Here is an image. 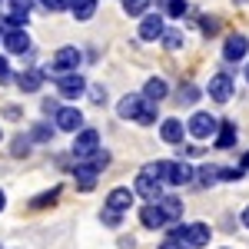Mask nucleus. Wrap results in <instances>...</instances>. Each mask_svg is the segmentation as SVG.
<instances>
[{
    "label": "nucleus",
    "mask_w": 249,
    "mask_h": 249,
    "mask_svg": "<svg viewBox=\"0 0 249 249\" xmlns=\"http://www.w3.org/2000/svg\"><path fill=\"white\" fill-rule=\"evenodd\" d=\"M210 236H213V230L206 223H190V226H176V230H173V239H183L186 246H196V249L206 246Z\"/></svg>",
    "instance_id": "f257e3e1"
},
{
    "label": "nucleus",
    "mask_w": 249,
    "mask_h": 249,
    "mask_svg": "<svg viewBox=\"0 0 249 249\" xmlns=\"http://www.w3.org/2000/svg\"><path fill=\"white\" fill-rule=\"evenodd\" d=\"M156 176L163 179V183H170V186H183V183H190L193 179V170L186 163H153Z\"/></svg>",
    "instance_id": "f03ea898"
},
{
    "label": "nucleus",
    "mask_w": 249,
    "mask_h": 249,
    "mask_svg": "<svg viewBox=\"0 0 249 249\" xmlns=\"http://www.w3.org/2000/svg\"><path fill=\"white\" fill-rule=\"evenodd\" d=\"M136 193H140L146 203H153V199H160V196H163V179L156 176L153 166H146V170L136 176Z\"/></svg>",
    "instance_id": "7ed1b4c3"
},
{
    "label": "nucleus",
    "mask_w": 249,
    "mask_h": 249,
    "mask_svg": "<svg viewBox=\"0 0 249 249\" xmlns=\"http://www.w3.org/2000/svg\"><path fill=\"white\" fill-rule=\"evenodd\" d=\"M80 67V50L77 47H60L57 57H53V67L43 70V73H53V77H63V73H73Z\"/></svg>",
    "instance_id": "20e7f679"
},
{
    "label": "nucleus",
    "mask_w": 249,
    "mask_h": 249,
    "mask_svg": "<svg viewBox=\"0 0 249 249\" xmlns=\"http://www.w3.org/2000/svg\"><path fill=\"white\" fill-rule=\"evenodd\" d=\"M53 123H57L60 130H67V133H77L80 126H83V113H80L77 107H57L53 110Z\"/></svg>",
    "instance_id": "39448f33"
},
{
    "label": "nucleus",
    "mask_w": 249,
    "mask_h": 249,
    "mask_svg": "<svg viewBox=\"0 0 249 249\" xmlns=\"http://www.w3.org/2000/svg\"><path fill=\"white\" fill-rule=\"evenodd\" d=\"M216 126H219V120L210 113H193V120L186 123V130H190V136H196V140H206V136L216 133Z\"/></svg>",
    "instance_id": "423d86ee"
},
{
    "label": "nucleus",
    "mask_w": 249,
    "mask_h": 249,
    "mask_svg": "<svg viewBox=\"0 0 249 249\" xmlns=\"http://www.w3.org/2000/svg\"><path fill=\"white\" fill-rule=\"evenodd\" d=\"M57 90H60V96L73 100V96H80L87 90V80L80 77L77 70H73V73H63V77H57Z\"/></svg>",
    "instance_id": "0eeeda50"
},
{
    "label": "nucleus",
    "mask_w": 249,
    "mask_h": 249,
    "mask_svg": "<svg viewBox=\"0 0 249 249\" xmlns=\"http://www.w3.org/2000/svg\"><path fill=\"white\" fill-rule=\"evenodd\" d=\"M249 53V37H243V34H232V37H226V47H223V57L230 60V63H239V60Z\"/></svg>",
    "instance_id": "6e6552de"
},
{
    "label": "nucleus",
    "mask_w": 249,
    "mask_h": 249,
    "mask_svg": "<svg viewBox=\"0 0 249 249\" xmlns=\"http://www.w3.org/2000/svg\"><path fill=\"white\" fill-rule=\"evenodd\" d=\"M100 146V133L96 130H77V140H73V156H90Z\"/></svg>",
    "instance_id": "1a4fd4ad"
},
{
    "label": "nucleus",
    "mask_w": 249,
    "mask_h": 249,
    "mask_svg": "<svg viewBox=\"0 0 249 249\" xmlns=\"http://www.w3.org/2000/svg\"><path fill=\"white\" fill-rule=\"evenodd\" d=\"M210 96L216 100V103H226L232 96V77L230 73H216V77L210 80Z\"/></svg>",
    "instance_id": "9d476101"
},
{
    "label": "nucleus",
    "mask_w": 249,
    "mask_h": 249,
    "mask_svg": "<svg viewBox=\"0 0 249 249\" xmlns=\"http://www.w3.org/2000/svg\"><path fill=\"white\" fill-rule=\"evenodd\" d=\"M183 133H186V123L176 120V116L163 120V126H160V136H163L166 143H183Z\"/></svg>",
    "instance_id": "9b49d317"
},
{
    "label": "nucleus",
    "mask_w": 249,
    "mask_h": 249,
    "mask_svg": "<svg viewBox=\"0 0 249 249\" xmlns=\"http://www.w3.org/2000/svg\"><path fill=\"white\" fill-rule=\"evenodd\" d=\"M140 223H143L146 230H160V226H166V216H163V210H160L156 203H146V206L140 210Z\"/></svg>",
    "instance_id": "f8f14e48"
},
{
    "label": "nucleus",
    "mask_w": 249,
    "mask_h": 249,
    "mask_svg": "<svg viewBox=\"0 0 249 249\" xmlns=\"http://www.w3.org/2000/svg\"><path fill=\"white\" fill-rule=\"evenodd\" d=\"M3 47H7L10 53H27V50H30V37H27L23 30H7V34H3Z\"/></svg>",
    "instance_id": "ddd939ff"
},
{
    "label": "nucleus",
    "mask_w": 249,
    "mask_h": 249,
    "mask_svg": "<svg viewBox=\"0 0 249 249\" xmlns=\"http://www.w3.org/2000/svg\"><path fill=\"white\" fill-rule=\"evenodd\" d=\"M163 30L166 27H163V17L160 14H150V17H143V23H140V37L143 40H160Z\"/></svg>",
    "instance_id": "4468645a"
},
{
    "label": "nucleus",
    "mask_w": 249,
    "mask_h": 249,
    "mask_svg": "<svg viewBox=\"0 0 249 249\" xmlns=\"http://www.w3.org/2000/svg\"><path fill=\"white\" fill-rule=\"evenodd\" d=\"M130 203H133V193L126 190V186H116V190H110V196H107V206L116 213L130 210Z\"/></svg>",
    "instance_id": "2eb2a0df"
},
{
    "label": "nucleus",
    "mask_w": 249,
    "mask_h": 249,
    "mask_svg": "<svg viewBox=\"0 0 249 249\" xmlns=\"http://www.w3.org/2000/svg\"><path fill=\"white\" fill-rule=\"evenodd\" d=\"M43 77H47L43 70H23V73L17 77V87L23 90V93H37L40 83H43Z\"/></svg>",
    "instance_id": "dca6fc26"
},
{
    "label": "nucleus",
    "mask_w": 249,
    "mask_h": 249,
    "mask_svg": "<svg viewBox=\"0 0 249 249\" xmlns=\"http://www.w3.org/2000/svg\"><path fill=\"white\" fill-rule=\"evenodd\" d=\"M166 93H170V87H166V80H160V77H150V80H146V87H143V96L153 100V103H163Z\"/></svg>",
    "instance_id": "f3484780"
},
{
    "label": "nucleus",
    "mask_w": 249,
    "mask_h": 249,
    "mask_svg": "<svg viewBox=\"0 0 249 249\" xmlns=\"http://www.w3.org/2000/svg\"><path fill=\"white\" fill-rule=\"evenodd\" d=\"M153 203L160 206V210H163L166 223H170V219H179V216H183V203H179L176 196H160V199H153Z\"/></svg>",
    "instance_id": "a211bd4d"
},
{
    "label": "nucleus",
    "mask_w": 249,
    "mask_h": 249,
    "mask_svg": "<svg viewBox=\"0 0 249 249\" xmlns=\"http://www.w3.org/2000/svg\"><path fill=\"white\" fill-rule=\"evenodd\" d=\"M140 107H143V96H123L120 100V107H116V113L123 116V120H136V113H140Z\"/></svg>",
    "instance_id": "6ab92c4d"
},
{
    "label": "nucleus",
    "mask_w": 249,
    "mask_h": 249,
    "mask_svg": "<svg viewBox=\"0 0 249 249\" xmlns=\"http://www.w3.org/2000/svg\"><path fill=\"white\" fill-rule=\"evenodd\" d=\"M236 143V123H219L216 126V146L219 150H230Z\"/></svg>",
    "instance_id": "aec40b11"
},
{
    "label": "nucleus",
    "mask_w": 249,
    "mask_h": 249,
    "mask_svg": "<svg viewBox=\"0 0 249 249\" xmlns=\"http://www.w3.org/2000/svg\"><path fill=\"white\" fill-rule=\"evenodd\" d=\"M67 7H70V14L77 20H90L96 10V0H67Z\"/></svg>",
    "instance_id": "412c9836"
},
{
    "label": "nucleus",
    "mask_w": 249,
    "mask_h": 249,
    "mask_svg": "<svg viewBox=\"0 0 249 249\" xmlns=\"http://www.w3.org/2000/svg\"><path fill=\"white\" fill-rule=\"evenodd\" d=\"M96 186V170L87 163V166H77V190H83V193H90Z\"/></svg>",
    "instance_id": "4be33fe9"
},
{
    "label": "nucleus",
    "mask_w": 249,
    "mask_h": 249,
    "mask_svg": "<svg viewBox=\"0 0 249 249\" xmlns=\"http://www.w3.org/2000/svg\"><path fill=\"white\" fill-rule=\"evenodd\" d=\"M136 123H146V126L156 123V103H153V100L143 96V107H140V113H136Z\"/></svg>",
    "instance_id": "5701e85b"
},
{
    "label": "nucleus",
    "mask_w": 249,
    "mask_h": 249,
    "mask_svg": "<svg viewBox=\"0 0 249 249\" xmlns=\"http://www.w3.org/2000/svg\"><path fill=\"white\" fill-rule=\"evenodd\" d=\"M23 23H27V17H23V14H14V10H10L7 17H0V30H3V34H7V30H20Z\"/></svg>",
    "instance_id": "b1692460"
},
{
    "label": "nucleus",
    "mask_w": 249,
    "mask_h": 249,
    "mask_svg": "<svg viewBox=\"0 0 249 249\" xmlns=\"http://www.w3.org/2000/svg\"><path fill=\"white\" fill-rule=\"evenodd\" d=\"M193 176H199L203 186H213V183L219 179V166H210V163H206V166H199V173H193Z\"/></svg>",
    "instance_id": "393cba45"
},
{
    "label": "nucleus",
    "mask_w": 249,
    "mask_h": 249,
    "mask_svg": "<svg viewBox=\"0 0 249 249\" xmlns=\"http://www.w3.org/2000/svg\"><path fill=\"white\" fill-rule=\"evenodd\" d=\"M160 40H163L166 50H179V47H183V34H179V30H163Z\"/></svg>",
    "instance_id": "a878e982"
},
{
    "label": "nucleus",
    "mask_w": 249,
    "mask_h": 249,
    "mask_svg": "<svg viewBox=\"0 0 249 249\" xmlns=\"http://www.w3.org/2000/svg\"><path fill=\"white\" fill-rule=\"evenodd\" d=\"M90 166H93L96 173H100V170H107V166H110V153H107V150H100V146H96L93 153H90Z\"/></svg>",
    "instance_id": "bb28decb"
},
{
    "label": "nucleus",
    "mask_w": 249,
    "mask_h": 249,
    "mask_svg": "<svg viewBox=\"0 0 249 249\" xmlns=\"http://www.w3.org/2000/svg\"><path fill=\"white\" fill-rule=\"evenodd\" d=\"M146 7H150V0H123V10H126L130 17H140V14H146Z\"/></svg>",
    "instance_id": "cd10ccee"
},
{
    "label": "nucleus",
    "mask_w": 249,
    "mask_h": 249,
    "mask_svg": "<svg viewBox=\"0 0 249 249\" xmlns=\"http://www.w3.org/2000/svg\"><path fill=\"white\" fill-rule=\"evenodd\" d=\"M186 10H190L186 0H170V3H166V14H170V17H183Z\"/></svg>",
    "instance_id": "c85d7f7f"
},
{
    "label": "nucleus",
    "mask_w": 249,
    "mask_h": 249,
    "mask_svg": "<svg viewBox=\"0 0 249 249\" xmlns=\"http://www.w3.org/2000/svg\"><path fill=\"white\" fill-rule=\"evenodd\" d=\"M60 196V190H50V193H40L37 199H34V206H37V210H43V206H50V203H53V199H57Z\"/></svg>",
    "instance_id": "c756f323"
},
{
    "label": "nucleus",
    "mask_w": 249,
    "mask_h": 249,
    "mask_svg": "<svg viewBox=\"0 0 249 249\" xmlns=\"http://www.w3.org/2000/svg\"><path fill=\"white\" fill-rule=\"evenodd\" d=\"M100 219H103V223H107V226H120V213L116 210H110V206H103V213H100Z\"/></svg>",
    "instance_id": "7c9ffc66"
},
{
    "label": "nucleus",
    "mask_w": 249,
    "mask_h": 249,
    "mask_svg": "<svg viewBox=\"0 0 249 249\" xmlns=\"http://www.w3.org/2000/svg\"><path fill=\"white\" fill-rule=\"evenodd\" d=\"M10 10H14V14H23V17H27V14L34 10V0H10Z\"/></svg>",
    "instance_id": "2f4dec72"
},
{
    "label": "nucleus",
    "mask_w": 249,
    "mask_h": 249,
    "mask_svg": "<svg viewBox=\"0 0 249 249\" xmlns=\"http://www.w3.org/2000/svg\"><path fill=\"white\" fill-rule=\"evenodd\" d=\"M27 153H30V140L17 136V140H14V156H27Z\"/></svg>",
    "instance_id": "473e14b6"
},
{
    "label": "nucleus",
    "mask_w": 249,
    "mask_h": 249,
    "mask_svg": "<svg viewBox=\"0 0 249 249\" xmlns=\"http://www.w3.org/2000/svg\"><path fill=\"white\" fill-rule=\"evenodd\" d=\"M179 100H183V103H196V100H199V90H196V87H183V90H179Z\"/></svg>",
    "instance_id": "72a5a7b5"
},
{
    "label": "nucleus",
    "mask_w": 249,
    "mask_h": 249,
    "mask_svg": "<svg viewBox=\"0 0 249 249\" xmlns=\"http://www.w3.org/2000/svg\"><path fill=\"white\" fill-rule=\"evenodd\" d=\"M219 179H226V183H236V179H243V170H232V166H226V170H219Z\"/></svg>",
    "instance_id": "f704fd0d"
},
{
    "label": "nucleus",
    "mask_w": 249,
    "mask_h": 249,
    "mask_svg": "<svg viewBox=\"0 0 249 249\" xmlns=\"http://www.w3.org/2000/svg\"><path fill=\"white\" fill-rule=\"evenodd\" d=\"M40 7H43V10H53V14H57V10H67V0H40Z\"/></svg>",
    "instance_id": "c9c22d12"
},
{
    "label": "nucleus",
    "mask_w": 249,
    "mask_h": 249,
    "mask_svg": "<svg viewBox=\"0 0 249 249\" xmlns=\"http://www.w3.org/2000/svg\"><path fill=\"white\" fill-rule=\"evenodd\" d=\"M34 140H53V126H37L34 130Z\"/></svg>",
    "instance_id": "e433bc0d"
},
{
    "label": "nucleus",
    "mask_w": 249,
    "mask_h": 249,
    "mask_svg": "<svg viewBox=\"0 0 249 249\" xmlns=\"http://www.w3.org/2000/svg\"><path fill=\"white\" fill-rule=\"evenodd\" d=\"M199 27H203V34H216V30H219V23H216L213 17H203V23H199Z\"/></svg>",
    "instance_id": "4c0bfd02"
},
{
    "label": "nucleus",
    "mask_w": 249,
    "mask_h": 249,
    "mask_svg": "<svg viewBox=\"0 0 249 249\" xmlns=\"http://www.w3.org/2000/svg\"><path fill=\"white\" fill-rule=\"evenodd\" d=\"M90 100H93V103H107V90H103V87H93V90H90Z\"/></svg>",
    "instance_id": "58836bf2"
},
{
    "label": "nucleus",
    "mask_w": 249,
    "mask_h": 249,
    "mask_svg": "<svg viewBox=\"0 0 249 249\" xmlns=\"http://www.w3.org/2000/svg\"><path fill=\"white\" fill-rule=\"evenodd\" d=\"M160 249H186V243H183V239H166V243H160Z\"/></svg>",
    "instance_id": "ea45409f"
},
{
    "label": "nucleus",
    "mask_w": 249,
    "mask_h": 249,
    "mask_svg": "<svg viewBox=\"0 0 249 249\" xmlns=\"http://www.w3.org/2000/svg\"><path fill=\"white\" fill-rule=\"evenodd\" d=\"M0 80H10V67H7V60L0 57Z\"/></svg>",
    "instance_id": "a19ab883"
},
{
    "label": "nucleus",
    "mask_w": 249,
    "mask_h": 249,
    "mask_svg": "<svg viewBox=\"0 0 249 249\" xmlns=\"http://www.w3.org/2000/svg\"><path fill=\"white\" fill-rule=\"evenodd\" d=\"M243 223H246V226H249V206H246V210H243Z\"/></svg>",
    "instance_id": "79ce46f5"
},
{
    "label": "nucleus",
    "mask_w": 249,
    "mask_h": 249,
    "mask_svg": "<svg viewBox=\"0 0 249 249\" xmlns=\"http://www.w3.org/2000/svg\"><path fill=\"white\" fill-rule=\"evenodd\" d=\"M3 206H7V196H3V190H0V210H3Z\"/></svg>",
    "instance_id": "37998d69"
},
{
    "label": "nucleus",
    "mask_w": 249,
    "mask_h": 249,
    "mask_svg": "<svg viewBox=\"0 0 249 249\" xmlns=\"http://www.w3.org/2000/svg\"><path fill=\"white\" fill-rule=\"evenodd\" d=\"M243 166H249V153H246V156H243Z\"/></svg>",
    "instance_id": "c03bdc74"
},
{
    "label": "nucleus",
    "mask_w": 249,
    "mask_h": 249,
    "mask_svg": "<svg viewBox=\"0 0 249 249\" xmlns=\"http://www.w3.org/2000/svg\"><path fill=\"white\" fill-rule=\"evenodd\" d=\"M246 80H249V67H246Z\"/></svg>",
    "instance_id": "a18cd8bd"
},
{
    "label": "nucleus",
    "mask_w": 249,
    "mask_h": 249,
    "mask_svg": "<svg viewBox=\"0 0 249 249\" xmlns=\"http://www.w3.org/2000/svg\"><path fill=\"white\" fill-rule=\"evenodd\" d=\"M0 3H3V0H0Z\"/></svg>",
    "instance_id": "49530a36"
},
{
    "label": "nucleus",
    "mask_w": 249,
    "mask_h": 249,
    "mask_svg": "<svg viewBox=\"0 0 249 249\" xmlns=\"http://www.w3.org/2000/svg\"><path fill=\"white\" fill-rule=\"evenodd\" d=\"M0 136H3V133H0Z\"/></svg>",
    "instance_id": "de8ad7c7"
}]
</instances>
